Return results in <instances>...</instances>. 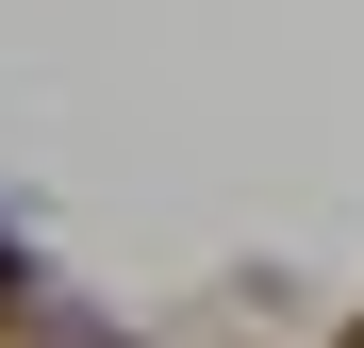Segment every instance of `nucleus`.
I'll return each instance as SVG.
<instances>
[{
  "label": "nucleus",
  "instance_id": "nucleus-1",
  "mask_svg": "<svg viewBox=\"0 0 364 348\" xmlns=\"http://www.w3.org/2000/svg\"><path fill=\"white\" fill-rule=\"evenodd\" d=\"M17 282H33V265H17V216H0V299H17Z\"/></svg>",
  "mask_w": 364,
  "mask_h": 348
}]
</instances>
